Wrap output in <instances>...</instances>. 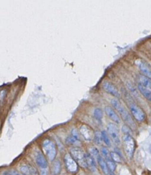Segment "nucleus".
<instances>
[{
  "mask_svg": "<svg viewBox=\"0 0 151 175\" xmlns=\"http://www.w3.org/2000/svg\"><path fill=\"white\" fill-rule=\"evenodd\" d=\"M111 103L112 106L117 110V112L119 113V114L120 115L122 120L128 124V126L130 127L131 129L135 128V122H134V121L133 120L131 114H129L128 110L121 104V103L119 102V100H117L116 98H114V99H112L111 101Z\"/></svg>",
  "mask_w": 151,
  "mask_h": 175,
  "instance_id": "nucleus-1",
  "label": "nucleus"
},
{
  "mask_svg": "<svg viewBox=\"0 0 151 175\" xmlns=\"http://www.w3.org/2000/svg\"><path fill=\"white\" fill-rule=\"evenodd\" d=\"M70 155H72L74 160L80 166H81L83 168H88L87 162H86V154L83 152L81 149H80L77 146H74L70 149L69 150Z\"/></svg>",
  "mask_w": 151,
  "mask_h": 175,
  "instance_id": "nucleus-2",
  "label": "nucleus"
},
{
  "mask_svg": "<svg viewBox=\"0 0 151 175\" xmlns=\"http://www.w3.org/2000/svg\"><path fill=\"white\" fill-rule=\"evenodd\" d=\"M123 145L127 157L128 158H132L135 151V141L131 134H125L123 137Z\"/></svg>",
  "mask_w": 151,
  "mask_h": 175,
  "instance_id": "nucleus-3",
  "label": "nucleus"
},
{
  "mask_svg": "<svg viewBox=\"0 0 151 175\" xmlns=\"http://www.w3.org/2000/svg\"><path fill=\"white\" fill-rule=\"evenodd\" d=\"M128 107L131 115L136 121L138 122H142L145 119V113L136 103L133 101H128Z\"/></svg>",
  "mask_w": 151,
  "mask_h": 175,
  "instance_id": "nucleus-4",
  "label": "nucleus"
},
{
  "mask_svg": "<svg viewBox=\"0 0 151 175\" xmlns=\"http://www.w3.org/2000/svg\"><path fill=\"white\" fill-rule=\"evenodd\" d=\"M42 147L48 159L50 161H53L57 155L56 146L55 143L52 140L47 139L43 142Z\"/></svg>",
  "mask_w": 151,
  "mask_h": 175,
  "instance_id": "nucleus-5",
  "label": "nucleus"
},
{
  "mask_svg": "<svg viewBox=\"0 0 151 175\" xmlns=\"http://www.w3.org/2000/svg\"><path fill=\"white\" fill-rule=\"evenodd\" d=\"M64 163H65L67 170L69 172H77L78 170V165L70 154H66L65 157H64Z\"/></svg>",
  "mask_w": 151,
  "mask_h": 175,
  "instance_id": "nucleus-6",
  "label": "nucleus"
},
{
  "mask_svg": "<svg viewBox=\"0 0 151 175\" xmlns=\"http://www.w3.org/2000/svg\"><path fill=\"white\" fill-rule=\"evenodd\" d=\"M107 130L109 136L111 138V140H113V143L116 145L120 144V139H119V131H118L117 126L113 123H109L108 125Z\"/></svg>",
  "mask_w": 151,
  "mask_h": 175,
  "instance_id": "nucleus-7",
  "label": "nucleus"
},
{
  "mask_svg": "<svg viewBox=\"0 0 151 175\" xmlns=\"http://www.w3.org/2000/svg\"><path fill=\"white\" fill-rule=\"evenodd\" d=\"M103 88L105 92H107L108 93L111 94L113 96L116 97V98H119L120 97V93H119V90H118L117 88L114 86L112 84L109 83V82H104L103 84Z\"/></svg>",
  "mask_w": 151,
  "mask_h": 175,
  "instance_id": "nucleus-8",
  "label": "nucleus"
},
{
  "mask_svg": "<svg viewBox=\"0 0 151 175\" xmlns=\"http://www.w3.org/2000/svg\"><path fill=\"white\" fill-rule=\"evenodd\" d=\"M80 133L83 138L88 141H91L95 139V133L93 130L86 125H83L80 127Z\"/></svg>",
  "mask_w": 151,
  "mask_h": 175,
  "instance_id": "nucleus-9",
  "label": "nucleus"
},
{
  "mask_svg": "<svg viewBox=\"0 0 151 175\" xmlns=\"http://www.w3.org/2000/svg\"><path fill=\"white\" fill-rule=\"evenodd\" d=\"M137 64L143 76H145L151 78V68L145 61L143 60H138L137 61Z\"/></svg>",
  "mask_w": 151,
  "mask_h": 175,
  "instance_id": "nucleus-10",
  "label": "nucleus"
},
{
  "mask_svg": "<svg viewBox=\"0 0 151 175\" xmlns=\"http://www.w3.org/2000/svg\"><path fill=\"white\" fill-rule=\"evenodd\" d=\"M105 112L106 115L109 117V118L112 121H113V122L117 124L120 123V118H119V115L116 114V113L114 111L113 108L110 107H106L105 108Z\"/></svg>",
  "mask_w": 151,
  "mask_h": 175,
  "instance_id": "nucleus-11",
  "label": "nucleus"
},
{
  "mask_svg": "<svg viewBox=\"0 0 151 175\" xmlns=\"http://www.w3.org/2000/svg\"><path fill=\"white\" fill-rule=\"evenodd\" d=\"M35 162L37 165L40 167L41 169H46L47 168V161L45 157L43 155L41 152H38L35 155Z\"/></svg>",
  "mask_w": 151,
  "mask_h": 175,
  "instance_id": "nucleus-12",
  "label": "nucleus"
},
{
  "mask_svg": "<svg viewBox=\"0 0 151 175\" xmlns=\"http://www.w3.org/2000/svg\"><path fill=\"white\" fill-rule=\"evenodd\" d=\"M20 171L25 175H38L36 169L28 165H24L20 166Z\"/></svg>",
  "mask_w": 151,
  "mask_h": 175,
  "instance_id": "nucleus-13",
  "label": "nucleus"
},
{
  "mask_svg": "<svg viewBox=\"0 0 151 175\" xmlns=\"http://www.w3.org/2000/svg\"><path fill=\"white\" fill-rule=\"evenodd\" d=\"M138 89L139 90V92L142 93V95L146 99L151 101V90L147 89V88L144 87V86H143V85H142L140 83L138 84Z\"/></svg>",
  "mask_w": 151,
  "mask_h": 175,
  "instance_id": "nucleus-14",
  "label": "nucleus"
},
{
  "mask_svg": "<svg viewBox=\"0 0 151 175\" xmlns=\"http://www.w3.org/2000/svg\"><path fill=\"white\" fill-rule=\"evenodd\" d=\"M86 162H87V166L92 171H95L96 170V162L95 159L90 155V154H86Z\"/></svg>",
  "mask_w": 151,
  "mask_h": 175,
  "instance_id": "nucleus-15",
  "label": "nucleus"
},
{
  "mask_svg": "<svg viewBox=\"0 0 151 175\" xmlns=\"http://www.w3.org/2000/svg\"><path fill=\"white\" fill-rule=\"evenodd\" d=\"M97 160H98V164H99L100 166L102 171H103V173H104L105 174H108L109 169H108V168L106 161L103 158H102V156H100V155H99V157L98 158Z\"/></svg>",
  "mask_w": 151,
  "mask_h": 175,
  "instance_id": "nucleus-16",
  "label": "nucleus"
},
{
  "mask_svg": "<svg viewBox=\"0 0 151 175\" xmlns=\"http://www.w3.org/2000/svg\"><path fill=\"white\" fill-rule=\"evenodd\" d=\"M139 83L142 85L144 86V87L147 88L150 90H151V78H150L147 77L145 76H139Z\"/></svg>",
  "mask_w": 151,
  "mask_h": 175,
  "instance_id": "nucleus-17",
  "label": "nucleus"
},
{
  "mask_svg": "<svg viewBox=\"0 0 151 175\" xmlns=\"http://www.w3.org/2000/svg\"><path fill=\"white\" fill-rule=\"evenodd\" d=\"M110 156H111V158L112 159V160L114 161V162H117V163L122 162V159H121L120 155H119L118 153H116V152H111Z\"/></svg>",
  "mask_w": 151,
  "mask_h": 175,
  "instance_id": "nucleus-18",
  "label": "nucleus"
},
{
  "mask_svg": "<svg viewBox=\"0 0 151 175\" xmlns=\"http://www.w3.org/2000/svg\"><path fill=\"white\" fill-rule=\"evenodd\" d=\"M61 171V163L59 160H56L53 165V174L55 175L58 174Z\"/></svg>",
  "mask_w": 151,
  "mask_h": 175,
  "instance_id": "nucleus-19",
  "label": "nucleus"
},
{
  "mask_svg": "<svg viewBox=\"0 0 151 175\" xmlns=\"http://www.w3.org/2000/svg\"><path fill=\"white\" fill-rule=\"evenodd\" d=\"M106 163H107L108 168V169L110 170L111 171H112V172H113V171L116 169V164H115L114 161L112 160L111 158V159L107 160H106Z\"/></svg>",
  "mask_w": 151,
  "mask_h": 175,
  "instance_id": "nucleus-20",
  "label": "nucleus"
},
{
  "mask_svg": "<svg viewBox=\"0 0 151 175\" xmlns=\"http://www.w3.org/2000/svg\"><path fill=\"white\" fill-rule=\"evenodd\" d=\"M94 117L98 121H101L103 118V112L100 108H96L94 110Z\"/></svg>",
  "mask_w": 151,
  "mask_h": 175,
  "instance_id": "nucleus-21",
  "label": "nucleus"
},
{
  "mask_svg": "<svg viewBox=\"0 0 151 175\" xmlns=\"http://www.w3.org/2000/svg\"><path fill=\"white\" fill-rule=\"evenodd\" d=\"M102 134V137H103V142H104L105 143V145H107V146H110L111 145V140H110V138H109L108 137V134H107V132H106L105 131H103L101 132Z\"/></svg>",
  "mask_w": 151,
  "mask_h": 175,
  "instance_id": "nucleus-22",
  "label": "nucleus"
},
{
  "mask_svg": "<svg viewBox=\"0 0 151 175\" xmlns=\"http://www.w3.org/2000/svg\"><path fill=\"white\" fill-rule=\"evenodd\" d=\"M66 143H68V144H71V145H79L80 144V141L77 140H76L74 137H73L72 136H71V137H69L68 138L66 139Z\"/></svg>",
  "mask_w": 151,
  "mask_h": 175,
  "instance_id": "nucleus-23",
  "label": "nucleus"
},
{
  "mask_svg": "<svg viewBox=\"0 0 151 175\" xmlns=\"http://www.w3.org/2000/svg\"><path fill=\"white\" fill-rule=\"evenodd\" d=\"M89 152H90V155L95 158V160L98 159V158L99 157V151L96 149V148H91L90 150H89Z\"/></svg>",
  "mask_w": 151,
  "mask_h": 175,
  "instance_id": "nucleus-24",
  "label": "nucleus"
},
{
  "mask_svg": "<svg viewBox=\"0 0 151 175\" xmlns=\"http://www.w3.org/2000/svg\"><path fill=\"white\" fill-rule=\"evenodd\" d=\"M95 142L97 144H101L102 141H103V137H102V134L100 132H96L95 134Z\"/></svg>",
  "mask_w": 151,
  "mask_h": 175,
  "instance_id": "nucleus-25",
  "label": "nucleus"
},
{
  "mask_svg": "<svg viewBox=\"0 0 151 175\" xmlns=\"http://www.w3.org/2000/svg\"><path fill=\"white\" fill-rule=\"evenodd\" d=\"M102 155H103L104 158H105L106 160L108 159H111L110 153H109V152L108 151V149H106V148H105V147L102 148Z\"/></svg>",
  "mask_w": 151,
  "mask_h": 175,
  "instance_id": "nucleus-26",
  "label": "nucleus"
},
{
  "mask_svg": "<svg viewBox=\"0 0 151 175\" xmlns=\"http://www.w3.org/2000/svg\"><path fill=\"white\" fill-rule=\"evenodd\" d=\"M72 136L73 137H74L76 140L80 141V135H79L78 132H77V131L75 129H72Z\"/></svg>",
  "mask_w": 151,
  "mask_h": 175,
  "instance_id": "nucleus-27",
  "label": "nucleus"
},
{
  "mask_svg": "<svg viewBox=\"0 0 151 175\" xmlns=\"http://www.w3.org/2000/svg\"><path fill=\"white\" fill-rule=\"evenodd\" d=\"M41 175H48L47 171L46 169H41Z\"/></svg>",
  "mask_w": 151,
  "mask_h": 175,
  "instance_id": "nucleus-28",
  "label": "nucleus"
},
{
  "mask_svg": "<svg viewBox=\"0 0 151 175\" xmlns=\"http://www.w3.org/2000/svg\"><path fill=\"white\" fill-rule=\"evenodd\" d=\"M2 175H13L12 171H5V172L3 173Z\"/></svg>",
  "mask_w": 151,
  "mask_h": 175,
  "instance_id": "nucleus-29",
  "label": "nucleus"
},
{
  "mask_svg": "<svg viewBox=\"0 0 151 175\" xmlns=\"http://www.w3.org/2000/svg\"><path fill=\"white\" fill-rule=\"evenodd\" d=\"M12 173H13V175H25V174H20V173L17 172V171H12Z\"/></svg>",
  "mask_w": 151,
  "mask_h": 175,
  "instance_id": "nucleus-30",
  "label": "nucleus"
}]
</instances>
